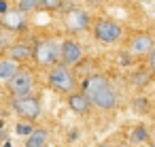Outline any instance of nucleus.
I'll return each mask as SVG.
<instances>
[{
	"label": "nucleus",
	"instance_id": "1",
	"mask_svg": "<svg viewBox=\"0 0 155 147\" xmlns=\"http://www.w3.org/2000/svg\"><path fill=\"white\" fill-rule=\"evenodd\" d=\"M89 102L102 111H110L117 107V92L110 87V81L104 75H89L83 81V90Z\"/></svg>",
	"mask_w": 155,
	"mask_h": 147
},
{
	"label": "nucleus",
	"instance_id": "2",
	"mask_svg": "<svg viewBox=\"0 0 155 147\" xmlns=\"http://www.w3.org/2000/svg\"><path fill=\"white\" fill-rule=\"evenodd\" d=\"M34 60L38 66H55L58 60H62V43L55 39H41L34 45Z\"/></svg>",
	"mask_w": 155,
	"mask_h": 147
},
{
	"label": "nucleus",
	"instance_id": "3",
	"mask_svg": "<svg viewBox=\"0 0 155 147\" xmlns=\"http://www.w3.org/2000/svg\"><path fill=\"white\" fill-rule=\"evenodd\" d=\"M49 85H51L55 92L70 96V94L74 92V87H77V79H74L70 66H66V64H55V66L51 68V73H49Z\"/></svg>",
	"mask_w": 155,
	"mask_h": 147
},
{
	"label": "nucleus",
	"instance_id": "4",
	"mask_svg": "<svg viewBox=\"0 0 155 147\" xmlns=\"http://www.w3.org/2000/svg\"><path fill=\"white\" fill-rule=\"evenodd\" d=\"M91 32H94L96 41L106 43V45L117 43V41L123 36L121 24H117V22H113V19H98V22L94 24V30H91Z\"/></svg>",
	"mask_w": 155,
	"mask_h": 147
},
{
	"label": "nucleus",
	"instance_id": "5",
	"mask_svg": "<svg viewBox=\"0 0 155 147\" xmlns=\"http://www.w3.org/2000/svg\"><path fill=\"white\" fill-rule=\"evenodd\" d=\"M13 109H15V113H17L21 119L34 121V119H38V115H41V100H38L34 94L15 96V98H13Z\"/></svg>",
	"mask_w": 155,
	"mask_h": 147
},
{
	"label": "nucleus",
	"instance_id": "6",
	"mask_svg": "<svg viewBox=\"0 0 155 147\" xmlns=\"http://www.w3.org/2000/svg\"><path fill=\"white\" fill-rule=\"evenodd\" d=\"M34 73L28 70V68H19V73L7 83V90L13 94V96H28L32 94L34 90Z\"/></svg>",
	"mask_w": 155,
	"mask_h": 147
},
{
	"label": "nucleus",
	"instance_id": "7",
	"mask_svg": "<svg viewBox=\"0 0 155 147\" xmlns=\"http://www.w3.org/2000/svg\"><path fill=\"white\" fill-rule=\"evenodd\" d=\"M64 26L70 32H85L89 28V15L81 9H72L64 15Z\"/></svg>",
	"mask_w": 155,
	"mask_h": 147
},
{
	"label": "nucleus",
	"instance_id": "8",
	"mask_svg": "<svg viewBox=\"0 0 155 147\" xmlns=\"http://www.w3.org/2000/svg\"><path fill=\"white\" fill-rule=\"evenodd\" d=\"M81 58H83V47H81V43H77V41H72V39L62 41V64L74 66V64L81 62Z\"/></svg>",
	"mask_w": 155,
	"mask_h": 147
},
{
	"label": "nucleus",
	"instance_id": "9",
	"mask_svg": "<svg viewBox=\"0 0 155 147\" xmlns=\"http://www.w3.org/2000/svg\"><path fill=\"white\" fill-rule=\"evenodd\" d=\"M153 49H155V43H153L151 34H147V32L134 34L130 41V53H134V56H151Z\"/></svg>",
	"mask_w": 155,
	"mask_h": 147
},
{
	"label": "nucleus",
	"instance_id": "10",
	"mask_svg": "<svg viewBox=\"0 0 155 147\" xmlns=\"http://www.w3.org/2000/svg\"><path fill=\"white\" fill-rule=\"evenodd\" d=\"M2 26L7 28V30H11V32H21V30H26V13H21L19 9H15V11H7L5 15H2Z\"/></svg>",
	"mask_w": 155,
	"mask_h": 147
},
{
	"label": "nucleus",
	"instance_id": "11",
	"mask_svg": "<svg viewBox=\"0 0 155 147\" xmlns=\"http://www.w3.org/2000/svg\"><path fill=\"white\" fill-rule=\"evenodd\" d=\"M68 107H70L74 113L85 115V113L89 111L91 102H89V98L85 96V92H72V94L68 96Z\"/></svg>",
	"mask_w": 155,
	"mask_h": 147
},
{
	"label": "nucleus",
	"instance_id": "12",
	"mask_svg": "<svg viewBox=\"0 0 155 147\" xmlns=\"http://www.w3.org/2000/svg\"><path fill=\"white\" fill-rule=\"evenodd\" d=\"M34 56V47L28 45V43H15L9 47V58L15 60V62H26Z\"/></svg>",
	"mask_w": 155,
	"mask_h": 147
},
{
	"label": "nucleus",
	"instance_id": "13",
	"mask_svg": "<svg viewBox=\"0 0 155 147\" xmlns=\"http://www.w3.org/2000/svg\"><path fill=\"white\" fill-rule=\"evenodd\" d=\"M17 73H19V62H15L11 58H2V60H0V81L9 83Z\"/></svg>",
	"mask_w": 155,
	"mask_h": 147
},
{
	"label": "nucleus",
	"instance_id": "14",
	"mask_svg": "<svg viewBox=\"0 0 155 147\" xmlns=\"http://www.w3.org/2000/svg\"><path fill=\"white\" fill-rule=\"evenodd\" d=\"M47 138H49V132L45 128H38L30 136H26V147H45L47 145Z\"/></svg>",
	"mask_w": 155,
	"mask_h": 147
},
{
	"label": "nucleus",
	"instance_id": "15",
	"mask_svg": "<svg viewBox=\"0 0 155 147\" xmlns=\"http://www.w3.org/2000/svg\"><path fill=\"white\" fill-rule=\"evenodd\" d=\"M151 77H153V73H149V70H136L134 75H132V85L134 87H144L149 81H151Z\"/></svg>",
	"mask_w": 155,
	"mask_h": 147
},
{
	"label": "nucleus",
	"instance_id": "16",
	"mask_svg": "<svg viewBox=\"0 0 155 147\" xmlns=\"http://www.w3.org/2000/svg\"><path fill=\"white\" fill-rule=\"evenodd\" d=\"M130 138H132V143H144V141H149V130L144 126H136L132 130Z\"/></svg>",
	"mask_w": 155,
	"mask_h": 147
},
{
	"label": "nucleus",
	"instance_id": "17",
	"mask_svg": "<svg viewBox=\"0 0 155 147\" xmlns=\"http://www.w3.org/2000/svg\"><path fill=\"white\" fill-rule=\"evenodd\" d=\"M17 9L21 11V13H34L36 9H38V0H19V5H17Z\"/></svg>",
	"mask_w": 155,
	"mask_h": 147
},
{
	"label": "nucleus",
	"instance_id": "18",
	"mask_svg": "<svg viewBox=\"0 0 155 147\" xmlns=\"http://www.w3.org/2000/svg\"><path fill=\"white\" fill-rule=\"evenodd\" d=\"M15 132H17L19 136H30V134L34 132V126H32V121H26V119H21V121L15 126Z\"/></svg>",
	"mask_w": 155,
	"mask_h": 147
},
{
	"label": "nucleus",
	"instance_id": "19",
	"mask_svg": "<svg viewBox=\"0 0 155 147\" xmlns=\"http://www.w3.org/2000/svg\"><path fill=\"white\" fill-rule=\"evenodd\" d=\"M62 2L64 0H38V9H43V11H58V9H62Z\"/></svg>",
	"mask_w": 155,
	"mask_h": 147
},
{
	"label": "nucleus",
	"instance_id": "20",
	"mask_svg": "<svg viewBox=\"0 0 155 147\" xmlns=\"http://www.w3.org/2000/svg\"><path fill=\"white\" fill-rule=\"evenodd\" d=\"M136 109H142V111H144V109H149V104H147V98H142V96H140V98L136 100Z\"/></svg>",
	"mask_w": 155,
	"mask_h": 147
},
{
	"label": "nucleus",
	"instance_id": "21",
	"mask_svg": "<svg viewBox=\"0 0 155 147\" xmlns=\"http://www.w3.org/2000/svg\"><path fill=\"white\" fill-rule=\"evenodd\" d=\"M149 68H151V73L155 75V49H153L151 56H149Z\"/></svg>",
	"mask_w": 155,
	"mask_h": 147
},
{
	"label": "nucleus",
	"instance_id": "22",
	"mask_svg": "<svg viewBox=\"0 0 155 147\" xmlns=\"http://www.w3.org/2000/svg\"><path fill=\"white\" fill-rule=\"evenodd\" d=\"M9 11V2H7V0H0V15H5Z\"/></svg>",
	"mask_w": 155,
	"mask_h": 147
},
{
	"label": "nucleus",
	"instance_id": "23",
	"mask_svg": "<svg viewBox=\"0 0 155 147\" xmlns=\"http://www.w3.org/2000/svg\"><path fill=\"white\" fill-rule=\"evenodd\" d=\"M106 2V0H87V5H91V7H102Z\"/></svg>",
	"mask_w": 155,
	"mask_h": 147
},
{
	"label": "nucleus",
	"instance_id": "24",
	"mask_svg": "<svg viewBox=\"0 0 155 147\" xmlns=\"http://www.w3.org/2000/svg\"><path fill=\"white\" fill-rule=\"evenodd\" d=\"M121 66H130V56H127V53L121 56Z\"/></svg>",
	"mask_w": 155,
	"mask_h": 147
},
{
	"label": "nucleus",
	"instance_id": "25",
	"mask_svg": "<svg viewBox=\"0 0 155 147\" xmlns=\"http://www.w3.org/2000/svg\"><path fill=\"white\" fill-rule=\"evenodd\" d=\"M98 147H110V145H108V143H102V145H98Z\"/></svg>",
	"mask_w": 155,
	"mask_h": 147
},
{
	"label": "nucleus",
	"instance_id": "26",
	"mask_svg": "<svg viewBox=\"0 0 155 147\" xmlns=\"http://www.w3.org/2000/svg\"><path fill=\"white\" fill-rule=\"evenodd\" d=\"M2 126H5V121H2V119H0V130H2Z\"/></svg>",
	"mask_w": 155,
	"mask_h": 147
},
{
	"label": "nucleus",
	"instance_id": "27",
	"mask_svg": "<svg viewBox=\"0 0 155 147\" xmlns=\"http://www.w3.org/2000/svg\"><path fill=\"white\" fill-rule=\"evenodd\" d=\"M121 147H130V145H121Z\"/></svg>",
	"mask_w": 155,
	"mask_h": 147
},
{
	"label": "nucleus",
	"instance_id": "28",
	"mask_svg": "<svg viewBox=\"0 0 155 147\" xmlns=\"http://www.w3.org/2000/svg\"><path fill=\"white\" fill-rule=\"evenodd\" d=\"M153 147H155V141H153Z\"/></svg>",
	"mask_w": 155,
	"mask_h": 147
}]
</instances>
